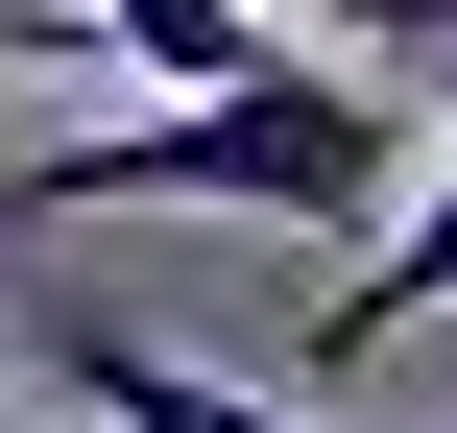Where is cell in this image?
Wrapping results in <instances>:
<instances>
[{"label":"cell","mask_w":457,"mask_h":433,"mask_svg":"<svg viewBox=\"0 0 457 433\" xmlns=\"http://www.w3.org/2000/svg\"><path fill=\"white\" fill-rule=\"evenodd\" d=\"M386 169H410V121L337 72V48H241V72H193V96H145V121H96V145H48V169H0V241H48V217H386Z\"/></svg>","instance_id":"1"},{"label":"cell","mask_w":457,"mask_h":433,"mask_svg":"<svg viewBox=\"0 0 457 433\" xmlns=\"http://www.w3.org/2000/svg\"><path fill=\"white\" fill-rule=\"evenodd\" d=\"M410 313H457V121L410 145V169H386V241H361V265L313 289V337H289V386L337 410V386H361V362L410 337Z\"/></svg>","instance_id":"2"},{"label":"cell","mask_w":457,"mask_h":433,"mask_svg":"<svg viewBox=\"0 0 457 433\" xmlns=\"http://www.w3.org/2000/svg\"><path fill=\"white\" fill-rule=\"evenodd\" d=\"M0 337H48V386L120 433H337L313 386H217V362H169V337H120V313H0Z\"/></svg>","instance_id":"3"},{"label":"cell","mask_w":457,"mask_h":433,"mask_svg":"<svg viewBox=\"0 0 457 433\" xmlns=\"http://www.w3.org/2000/svg\"><path fill=\"white\" fill-rule=\"evenodd\" d=\"M72 24H96V72H145V96H193V72H241V48L289 24V0H72Z\"/></svg>","instance_id":"4"},{"label":"cell","mask_w":457,"mask_h":433,"mask_svg":"<svg viewBox=\"0 0 457 433\" xmlns=\"http://www.w3.org/2000/svg\"><path fill=\"white\" fill-rule=\"evenodd\" d=\"M337 48H457V0H313Z\"/></svg>","instance_id":"5"}]
</instances>
